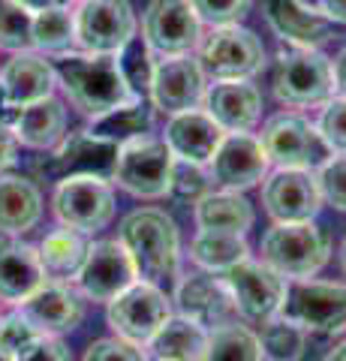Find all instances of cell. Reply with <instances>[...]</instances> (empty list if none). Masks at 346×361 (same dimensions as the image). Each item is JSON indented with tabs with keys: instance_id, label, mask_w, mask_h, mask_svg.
Segmentation results:
<instances>
[{
	"instance_id": "f907efd6",
	"label": "cell",
	"mask_w": 346,
	"mask_h": 361,
	"mask_svg": "<svg viewBox=\"0 0 346 361\" xmlns=\"http://www.w3.org/2000/svg\"><path fill=\"white\" fill-rule=\"evenodd\" d=\"M340 268H343V274H346V238L340 244Z\"/></svg>"
},
{
	"instance_id": "603a6c76",
	"label": "cell",
	"mask_w": 346,
	"mask_h": 361,
	"mask_svg": "<svg viewBox=\"0 0 346 361\" xmlns=\"http://www.w3.org/2000/svg\"><path fill=\"white\" fill-rule=\"evenodd\" d=\"M46 283V268L39 262V250L25 241H0V301L21 304Z\"/></svg>"
},
{
	"instance_id": "f6af8a7d",
	"label": "cell",
	"mask_w": 346,
	"mask_h": 361,
	"mask_svg": "<svg viewBox=\"0 0 346 361\" xmlns=\"http://www.w3.org/2000/svg\"><path fill=\"white\" fill-rule=\"evenodd\" d=\"M316 13H322L334 25H346V0H316Z\"/></svg>"
},
{
	"instance_id": "db71d44e",
	"label": "cell",
	"mask_w": 346,
	"mask_h": 361,
	"mask_svg": "<svg viewBox=\"0 0 346 361\" xmlns=\"http://www.w3.org/2000/svg\"><path fill=\"white\" fill-rule=\"evenodd\" d=\"M70 4H73V0H70ZM75 4H82V0H75Z\"/></svg>"
},
{
	"instance_id": "6da1fadb",
	"label": "cell",
	"mask_w": 346,
	"mask_h": 361,
	"mask_svg": "<svg viewBox=\"0 0 346 361\" xmlns=\"http://www.w3.org/2000/svg\"><path fill=\"white\" fill-rule=\"evenodd\" d=\"M54 78L63 87V94L70 97V103L79 111H85L87 118H97L103 111L139 97L132 90L118 54H87V51L58 54Z\"/></svg>"
},
{
	"instance_id": "e575fe53",
	"label": "cell",
	"mask_w": 346,
	"mask_h": 361,
	"mask_svg": "<svg viewBox=\"0 0 346 361\" xmlns=\"http://www.w3.org/2000/svg\"><path fill=\"white\" fill-rule=\"evenodd\" d=\"M259 346L262 358L268 361H301L307 346V331L298 322L286 319V316H274L262 325Z\"/></svg>"
},
{
	"instance_id": "4dcf8cb0",
	"label": "cell",
	"mask_w": 346,
	"mask_h": 361,
	"mask_svg": "<svg viewBox=\"0 0 346 361\" xmlns=\"http://www.w3.org/2000/svg\"><path fill=\"white\" fill-rule=\"evenodd\" d=\"M190 259L205 268L208 274H223V271L235 268L244 259H250V247L244 241V235L235 232H211V229H199L196 238L190 241Z\"/></svg>"
},
{
	"instance_id": "83f0119b",
	"label": "cell",
	"mask_w": 346,
	"mask_h": 361,
	"mask_svg": "<svg viewBox=\"0 0 346 361\" xmlns=\"http://www.w3.org/2000/svg\"><path fill=\"white\" fill-rule=\"evenodd\" d=\"M196 226L211 232H235L244 235L253 226V205L238 190H208L196 202Z\"/></svg>"
},
{
	"instance_id": "4fadbf2b",
	"label": "cell",
	"mask_w": 346,
	"mask_h": 361,
	"mask_svg": "<svg viewBox=\"0 0 346 361\" xmlns=\"http://www.w3.org/2000/svg\"><path fill=\"white\" fill-rule=\"evenodd\" d=\"M280 316L298 322L304 331L338 334L346 329V286L326 280H295L286 292Z\"/></svg>"
},
{
	"instance_id": "7bdbcfd3",
	"label": "cell",
	"mask_w": 346,
	"mask_h": 361,
	"mask_svg": "<svg viewBox=\"0 0 346 361\" xmlns=\"http://www.w3.org/2000/svg\"><path fill=\"white\" fill-rule=\"evenodd\" d=\"M16 361H73V355L58 337L42 334L27 349H21V353L16 355Z\"/></svg>"
},
{
	"instance_id": "d590c367",
	"label": "cell",
	"mask_w": 346,
	"mask_h": 361,
	"mask_svg": "<svg viewBox=\"0 0 346 361\" xmlns=\"http://www.w3.org/2000/svg\"><path fill=\"white\" fill-rule=\"evenodd\" d=\"M0 49L13 54L33 49V13L18 0H0Z\"/></svg>"
},
{
	"instance_id": "816d5d0a",
	"label": "cell",
	"mask_w": 346,
	"mask_h": 361,
	"mask_svg": "<svg viewBox=\"0 0 346 361\" xmlns=\"http://www.w3.org/2000/svg\"><path fill=\"white\" fill-rule=\"evenodd\" d=\"M0 361H16V355H9L4 346H0Z\"/></svg>"
},
{
	"instance_id": "d6a6232c",
	"label": "cell",
	"mask_w": 346,
	"mask_h": 361,
	"mask_svg": "<svg viewBox=\"0 0 346 361\" xmlns=\"http://www.w3.org/2000/svg\"><path fill=\"white\" fill-rule=\"evenodd\" d=\"M202 361H262L259 334H253L241 322H223L208 331Z\"/></svg>"
},
{
	"instance_id": "ffe728a7",
	"label": "cell",
	"mask_w": 346,
	"mask_h": 361,
	"mask_svg": "<svg viewBox=\"0 0 346 361\" xmlns=\"http://www.w3.org/2000/svg\"><path fill=\"white\" fill-rule=\"evenodd\" d=\"M85 295L79 289L61 283V280H46L27 301H21L18 307L27 319L37 325V331L58 337L66 331H75L85 319Z\"/></svg>"
},
{
	"instance_id": "277c9868",
	"label": "cell",
	"mask_w": 346,
	"mask_h": 361,
	"mask_svg": "<svg viewBox=\"0 0 346 361\" xmlns=\"http://www.w3.org/2000/svg\"><path fill=\"white\" fill-rule=\"evenodd\" d=\"M268 163L274 169H304L316 172L331 160V148L319 135L316 123H310L298 111H280L268 118L259 135Z\"/></svg>"
},
{
	"instance_id": "bcb514c9",
	"label": "cell",
	"mask_w": 346,
	"mask_h": 361,
	"mask_svg": "<svg viewBox=\"0 0 346 361\" xmlns=\"http://www.w3.org/2000/svg\"><path fill=\"white\" fill-rule=\"evenodd\" d=\"M331 75H334V94L346 97V49H340L338 58L331 61Z\"/></svg>"
},
{
	"instance_id": "ba28073f",
	"label": "cell",
	"mask_w": 346,
	"mask_h": 361,
	"mask_svg": "<svg viewBox=\"0 0 346 361\" xmlns=\"http://www.w3.org/2000/svg\"><path fill=\"white\" fill-rule=\"evenodd\" d=\"M136 39L130 0H82L75 9V45L87 54H124Z\"/></svg>"
},
{
	"instance_id": "f1b7e54d",
	"label": "cell",
	"mask_w": 346,
	"mask_h": 361,
	"mask_svg": "<svg viewBox=\"0 0 346 361\" xmlns=\"http://www.w3.org/2000/svg\"><path fill=\"white\" fill-rule=\"evenodd\" d=\"M148 346L157 361H202L208 346V329L178 313L166 319V325L151 337Z\"/></svg>"
},
{
	"instance_id": "d6986e66",
	"label": "cell",
	"mask_w": 346,
	"mask_h": 361,
	"mask_svg": "<svg viewBox=\"0 0 346 361\" xmlns=\"http://www.w3.org/2000/svg\"><path fill=\"white\" fill-rule=\"evenodd\" d=\"M223 127L208 115V111L199 109H187L169 115V123L163 130V142L169 145V151L178 163H193V166H208L214 151L223 142Z\"/></svg>"
},
{
	"instance_id": "30bf717a",
	"label": "cell",
	"mask_w": 346,
	"mask_h": 361,
	"mask_svg": "<svg viewBox=\"0 0 346 361\" xmlns=\"http://www.w3.org/2000/svg\"><path fill=\"white\" fill-rule=\"evenodd\" d=\"M54 217L82 235L99 232L115 220V193L99 178H61L51 196Z\"/></svg>"
},
{
	"instance_id": "7c38bea8",
	"label": "cell",
	"mask_w": 346,
	"mask_h": 361,
	"mask_svg": "<svg viewBox=\"0 0 346 361\" xmlns=\"http://www.w3.org/2000/svg\"><path fill=\"white\" fill-rule=\"evenodd\" d=\"M169 316V298L163 295L160 286L144 283V280H136L118 298L109 301V325L121 341H130L136 346L151 343V337L163 329Z\"/></svg>"
},
{
	"instance_id": "8992f818",
	"label": "cell",
	"mask_w": 346,
	"mask_h": 361,
	"mask_svg": "<svg viewBox=\"0 0 346 361\" xmlns=\"http://www.w3.org/2000/svg\"><path fill=\"white\" fill-rule=\"evenodd\" d=\"M274 94L286 106H319L334 94L331 61L319 49L286 45L274 63Z\"/></svg>"
},
{
	"instance_id": "7dc6e473",
	"label": "cell",
	"mask_w": 346,
	"mask_h": 361,
	"mask_svg": "<svg viewBox=\"0 0 346 361\" xmlns=\"http://www.w3.org/2000/svg\"><path fill=\"white\" fill-rule=\"evenodd\" d=\"M18 111H21V109L13 103V99H9L6 87L0 85V123H4V127H13L16 118H18Z\"/></svg>"
},
{
	"instance_id": "5bb4252c",
	"label": "cell",
	"mask_w": 346,
	"mask_h": 361,
	"mask_svg": "<svg viewBox=\"0 0 346 361\" xmlns=\"http://www.w3.org/2000/svg\"><path fill=\"white\" fill-rule=\"evenodd\" d=\"M148 87H151L154 109H163L166 115L199 109L205 103V94H208L205 70L193 54H178V58L154 61Z\"/></svg>"
},
{
	"instance_id": "7402d4cb",
	"label": "cell",
	"mask_w": 346,
	"mask_h": 361,
	"mask_svg": "<svg viewBox=\"0 0 346 361\" xmlns=\"http://www.w3.org/2000/svg\"><path fill=\"white\" fill-rule=\"evenodd\" d=\"M202 109L214 118L223 133H250L262 115V94L247 82H217L208 87Z\"/></svg>"
},
{
	"instance_id": "5b68a950",
	"label": "cell",
	"mask_w": 346,
	"mask_h": 361,
	"mask_svg": "<svg viewBox=\"0 0 346 361\" xmlns=\"http://www.w3.org/2000/svg\"><path fill=\"white\" fill-rule=\"evenodd\" d=\"M175 157L157 135H139L118 148L115 180L121 190L139 199H163L172 193Z\"/></svg>"
},
{
	"instance_id": "ac0fdd59",
	"label": "cell",
	"mask_w": 346,
	"mask_h": 361,
	"mask_svg": "<svg viewBox=\"0 0 346 361\" xmlns=\"http://www.w3.org/2000/svg\"><path fill=\"white\" fill-rule=\"evenodd\" d=\"M118 148L121 145L106 142L91 130L70 133L66 139L54 145L49 172L58 178H99L115 180L118 169Z\"/></svg>"
},
{
	"instance_id": "cb8c5ba5",
	"label": "cell",
	"mask_w": 346,
	"mask_h": 361,
	"mask_svg": "<svg viewBox=\"0 0 346 361\" xmlns=\"http://www.w3.org/2000/svg\"><path fill=\"white\" fill-rule=\"evenodd\" d=\"M265 18L286 45L319 49L331 39V21L316 9L301 6L298 0H265Z\"/></svg>"
},
{
	"instance_id": "f546056e",
	"label": "cell",
	"mask_w": 346,
	"mask_h": 361,
	"mask_svg": "<svg viewBox=\"0 0 346 361\" xmlns=\"http://www.w3.org/2000/svg\"><path fill=\"white\" fill-rule=\"evenodd\" d=\"M151 123H154V103H148L144 97H132L127 103L91 118V127L87 130L106 142L124 145L130 139H139V135H148Z\"/></svg>"
},
{
	"instance_id": "681fc988",
	"label": "cell",
	"mask_w": 346,
	"mask_h": 361,
	"mask_svg": "<svg viewBox=\"0 0 346 361\" xmlns=\"http://www.w3.org/2000/svg\"><path fill=\"white\" fill-rule=\"evenodd\" d=\"M326 361H346V343H340V346L334 349V353H331Z\"/></svg>"
},
{
	"instance_id": "60d3db41",
	"label": "cell",
	"mask_w": 346,
	"mask_h": 361,
	"mask_svg": "<svg viewBox=\"0 0 346 361\" xmlns=\"http://www.w3.org/2000/svg\"><path fill=\"white\" fill-rule=\"evenodd\" d=\"M82 361H148L142 353V346L121 341V337H99L85 349Z\"/></svg>"
},
{
	"instance_id": "74e56055",
	"label": "cell",
	"mask_w": 346,
	"mask_h": 361,
	"mask_svg": "<svg viewBox=\"0 0 346 361\" xmlns=\"http://www.w3.org/2000/svg\"><path fill=\"white\" fill-rule=\"evenodd\" d=\"M322 106L326 109L319 111L316 130L326 139L331 154H346V97H334Z\"/></svg>"
},
{
	"instance_id": "8fae6325",
	"label": "cell",
	"mask_w": 346,
	"mask_h": 361,
	"mask_svg": "<svg viewBox=\"0 0 346 361\" xmlns=\"http://www.w3.org/2000/svg\"><path fill=\"white\" fill-rule=\"evenodd\" d=\"M142 39L160 58L190 54L202 39V18L190 0H151L142 16Z\"/></svg>"
},
{
	"instance_id": "d4e9b609",
	"label": "cell",
	"mask_w": 346,
	"mask_h": 361,
	"mask_svg": "<svg viewBox=\"0 0 346 361\" xmlns=\"http://www.w3.org/2000/svg\"><path fill=\"white\" fill-rule=\"evenodd\" d=\"M0 85L6 87L9 99L18 109H25L30 103L51 97L58 78H54V66L46 58H39L33 51H21V54H13V61L0 70Z\"/></svg>"
},
{
	"instance_id": "52a82bcc",
	"label": "cell",
	"mask_w": 346,
	"mask_h": 361,
	"mask_svg": "<svg viewBox=\"0 0 346 361\" xmlns=\"http://www.w3.org/2000/svg\"><path fill=\"white\" fill-rule=\"evenodd\" d=\"M223 280L232 292V304H235V313H241V319L265 325L268 319L280 316L289 283L262 259H244L235 268L223 271Z\"/></svg>"
},
{
	"instance_id": "8d00e7d4",
	"label": "cell",
	"mask_w": 346,
	"mask_h": 361,
	"mask_svg": "<svg viewBox=\"0 0 346 361\" xmlns=\"http://www.w3.org/2000/svg\"><path fill=\"white\" fill-rule=\"evenodd\" d=\"M196 9V16L202 18V25L211 27H229L241 25V18L250 13L253 0H190Z\"/></svg>"
},
{
	"instance_id": "4316f807",
	"label": "cell",
	"mask_w": 346,
	"mask_h": 361,
	"mask_svg": "<svg viewBox=\"0 0 346 361\" xmlns=\"http://www.w3.org/2000/svg\"><path fill=\"white\" fill-rule=\"evenodd\" d=\"M9 130H13L16 142H21L25 148L49 151L63 139L66 109H63L61 99L46 97V99H39V103H30V106L21 109L16 123Z\"/></svg>"
},
{
	"instance_id": "f35d334b",
	"label": "cell",
	"mask_w": 346,
	"mask_h": 361,
	"mask_svg": "<svg viewBox=\"0 0 346 361\" xmlns=\"http://www.w3.org/2000/svg\"><path fill=\"white\" fill-rule=\"evenodd\" d=\"M316 184L322 202H328L338 211H346V154L331 157L326 166L316 169Z\"/></svg>"
},
{
	"instance_id": "c3c4849f",
	"label": "cell",
	"mask_w": 346,
	"mask_h": 361,
	"mask_svg": "<svg viewBox=\"0 0 346 361\" xmlns=\"http://www.w3.org/2000/svg\"><path fill=\"white\" fill-rule=\"evenodd\" d=\"M25 9L30 13H42V9H51V6H70V0H18Z\"/></svg>"
},
{
	"instance_id": "b9f144b4",
	"label": "cell",
	"mask_w": 346,
	"mask_h": 361,
	"mask_svg": "<svg viewBox=\"0 0 346 361\" xmlns=\"http://www.w3.org/2000/svg\"><path fill=\"white\" fill-rule=\"evenodd\" d=\"M208 172L205 166H193V163H178L175 160V175H172V193L178 196H190V199H202L208 193Z\"/></svg>"
},
{
	"instance_id": "ab89813d",
	"label": "cell",
	"mask_w": 346,
	"mask_h": 361,
	"mask_svg": "<svg viewBox=\"0 0 346 361\" xmlns=\"http://www.w3.org/2000/svg\"><path fill=\"white\" fill-rule=\"evenodd\" d=\"M37 337H42V331H37V325H33L21 310L0 319V346H4L9 355H18L21 349H27Z\"/></svg>"
},
{
	"instance_id": "9c48e42d",
	"label": "cell",
	"mask_w": 346,
	"mask_h": 361,
	"mask_svg": "<svg viewBox=\"0 0 346 361\" xmlns=\"http://www.w3.org/2000/svg\"><path fill=\"white\" fill-rule=\"evenodd\" d=\"M202 70L214 82H247L265 66V45L253 30L241 25L214 27L202 42Z\"/></svg>"
},
{
	"instance_id": "2e32d148",
	"label": "cell",
	"mask_w": 346,
	"mask_h": 361,
	"mask_svg": "<svg viewBox=\"0 0 346 361\" xmlns=\"http://www.w3.org/2000/svg\"><path fill=\"white\" fill-rule=\"evenodd\" d=\"M136 265L121 241H97L87 247V256L75 274V286L85 298L109 304L127 286L136 283Z\"/></svg>"
},
{
	"instance_id": "3957f363",
	"label": "cell",
	"mask_w": 346,
	"mask_h": 361,
	"mask_svg": "<svg viewBox=\"0 0 346 361\" xmlns=\"http://www.w3.org/2000/svg\"><path fill=\"white\" fill-rule=\"evenodd\" d=\"M262 262L286 280H310L328 262L331 241L322 226L307 223H277L265 232L259 244Z\"/></svg>"
},
{
	"instance_id": "ee69618b",
	"label": "cell",
	"mask_w": 346,
	"mask_h": 361,
	"mask_svg": "<svg viewBox=\"0 0 346 361\" xmlns=\"http://www.w3.org/2000/svg\"><path fill=\"white\" fill-rule=\"evenodd\" d=\"M16 145H18V142H16L13 130L0 123V172L16 163Z\"/></svg>"
},
{
	"instance_id": "e0dca14e",
	"label": "cell",
	"mask_w": 346,
	"mask_h": 361,
	"mask_svg": "<svg viewBox=\"0 0 346 361\" xmlns=\"http://www.w3.org/2000/svg\"><path fill=\"white\" fill-rule=\"evenodd\" d=\"M268 163L262 142L253 133H226L208 163V175L223 190H247L268 178Z\"/></svg>"
},
{
	"instance_id": "44dd1931",
	"label": "cell",
	"mask_w": 346,
	"mask_h": 361,
	"mask_svg": "<svg viewBox=\"0 0 346 361\" xmlns=\"http://www.w3.org/2000/svg\"><path fill=\"white\" fill-rule=\"evenodd\" d=\"M175 301H178V313L199 322L208 331L223 322H229V316L235 313L226 280L208 274V271H202V274H187L181 283H178Z\"/></svg>"
},
{
	"instance_id": "9a60e30c",
	"label": "cell",
	"mask_w": 346,
	"mask_h": 361,
	"mask_svg": "<svg viewBox=\"0 0 346 361\" xmlns=\"http://www.w3.org/2000/svg\"><path fill=\"white\" fill-rule=\"evenodd\" d=\"M262 205L274 223H307L322 208L316 172L274 169L262 184Z\"/></svg>"
},
{
	"instance_id": "836d02e7",
	"label": "cell",
	"mask_w": 346,
	"mask_h": 361,
	"mask_svg": "<svg viewBox=\"0 0 346 361\" xmlns=\"http://www.w3.org/2000/svg\"><path fill=\"white\" fill-rule=\"evenodd\" d=\"M75 42V13L70 6H51L33 13V49L46 54H66Z\"/></svg>"
},
{
	"instance_id": "484cf974",
	"label": "cell",
	"mask_w": 346,
	"mask_h": 361,
	"mask_svg": "<svg viewBox=\"0 0 346 361\" xmlns=\"http://www.w3.org/2000/svg\"><path fill=\"white\" fill-rule=\"evenodd\" d=\"M42 217V193L30 178L0 175V232L25 235Z\"/></svg>"
},
{
	"instance_id": "1f68e13d",
	"label": "cell",
	"mask_w": 346,
	"mask_h": 361,
	"mask_svg": "<svg viewBox=\"0 0 346 361\" xmlns=\"http://www.w3.org/2000/svg\"><path fill=\"white\" fill-rule=\"evenodd\" d=\"M87 247L91 244L85 241L82 232L61 226V229H54L42 238L37 250H39V262L46 268V274H51L54 280H63V277L79 274V268L87 256Z\"/></svg>"
},
{
	"instance_id": "f5cc1de1",
	"label": "cell",
	"mask_w": 346,
	"mask_h": 361,
	"mask_svg": "<svg viewBox=\"0 0 346 361\" xmlns=\"http://www.w3.org/2000/svg\"><path fill=\"white\" fill-rule=\"evenodd\" d=\"M301 6H310V9H316V0H298Z\"/></svg>"
},
{
	"instance_id": "7a4b0ae2",
	"label": "cell",
	"mask_w": 346,
	"mask_h": 361,
	"mask_svg": "<svg viewBox=\"0 0 346 361\" xmlns=\"http://www.w3.org/2000/svg\"><path fill=\"white\" fill-rule=\"evenodd\" d=\"M118 241L124 244L136 277L144 283L160 286L163 280H172L178 274V259H181V238L178 226L160 208H139L121 220Z\"/></svg>"
}]
</instances>
